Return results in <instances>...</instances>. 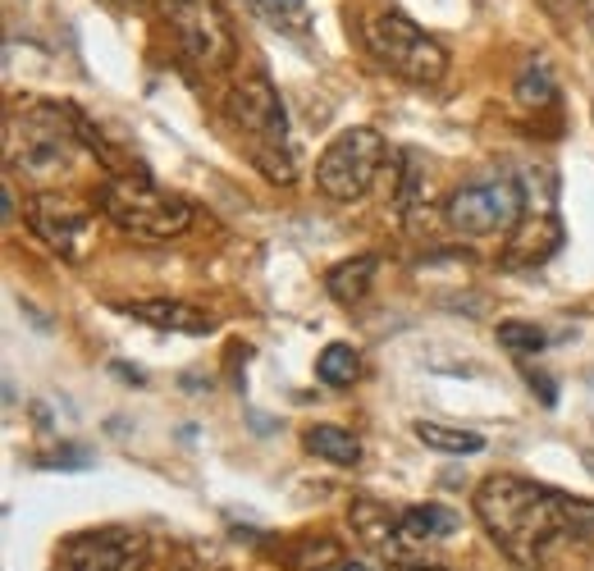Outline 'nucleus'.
<instances>
[{"mask_svg":"<svg viewBox=\"0 0 594 571\" xmlns=\"http://www.w3.org/2000/svg\"><path fill=\"white\" fill-rule=\"evenodd\" d=\"M316 376H320V384H329V389L357 384V380H362V353H357L352 343H329L325 353L316 357Z\"/></svg>","mask_w":594,"mask_h":571,"instance_id":"obj_17","label":"nucleus"},{"mask_svg":"<svg viewBox=\"0 0 594 571\" xmlns=\"http://www.w3.org/2000/svg\"><path fill=\"white\" fill-rule=\"evenodd\" d=\"M83 142V110L55 101H18L5 115V161L33 183H55L69 174Z\"/></svg>","mask_w":594,"mask_h":571,"instance_id":"obj_2","label":"nucleus"},{"mask_svg":"<svg viewBox=\"0 0 594 571\" xmlns=\"http://www.w3.org/2000/svg\"><path fill=\"white\" fill-rule=\"evenodd\" d=\"M498 343L508 347V353H517V357H531V353H540V347L548 343V334L540 325H526V320H503L498 325Z\"/></svg>","mask_w":594,"mask_h":571,"instance_id":"obj_20","label":"nucleus"},{"mask_svg":"<svg viewBox=\"0 0 594 571\" xmlns=\"http://www.w3.org/2000/svg\"><path fill=\"white\" fill-rule=\"evenodd\" d=\"M380 165H384V138L376 128H347L316 161V188L329 202H362L376 188Z\"/></svg>","mask_w":594,"mask_h":571,"instance_id":"obj_7","label":"nucleus"},{"mask_svg":"<svg viewBox=\"0 0 594 571\" xmlns=\"http://www.w3.org/2000/svg\"><path fill=\"white\" fill-rule=\"evenodd\" d=\"M165 24L174 33V47L197 74L229 69L238 55V41L229 28V14L219 0H165Z\"/></svg>","mask_w":594,"mask_h":571,"instance_id":"obj_5","label":"nucleus"},{"mask_svg":"<svg viewBox=\"0 0 594 571\" xmlns=\"http://www.w3.org/2000/svg\"><path fill=\"white\" fill-rule=\"evenodd\" d=\"M138 567H142V548L115 531L74 535L64 544V571H138Z\"/></svg>","mask_w":594,"mask_h":571,"instance_id":"obj_10","label":"nucleus"},{"mask_svg":"<svg viewBox=\"0 0 594 571\" xmlns=\"http://www.w3.org/2000/svg\"><path fill=\"white\" fill-rule=\"evenodd\" d=\"M24 215H28V229L64 261L87 256V243H92V211L83 202L60 196V192H33L24 202Z\"/></svg>","mask_w":594,"mask_h":571,"instance_id":"obj_9","label":"nucleus"},{"mask_svg":"<svg viewBox=\"0 0 594 571\" xmlns=\"http://www.w3.org/2000/svg\"><path fill=\"white\" fill-rule=\"evenodd\" d=\"M476 517L485 535L521 567H535L558 540H581L594 531V503L535 485L521 475H490L476 490Z\"/></svg>","mask_w":594,"mask_h":571,"instance_id":"obj_1","label":"nucleus"},{"mask_svg":"<svg viewBox=\"0 0 594 571\" xmlns=\"http://www.w3.org/2000/svg\"><path fill=\"white\" fill-rule=\"evenodd\" d=\"M412 434L421 439L426 448L448 453V457H476V453H485V434H476V430H453V426H439V421H416Z\"/></svg>","mask_w":594,"mask_h":571,"instance_id":"obj_16","label":"nucleus"},{"mask_svg":"<svg viewBox=\"0 0 594 571\" xmlns=\"http://www.w3.org/2000/svg\"><path fill=\"white\" fill-rule=\"evenodd\" d=\"M41 467H92V453H83V448H60L51 457H41Z\"/></svg>","mask_w":594,"mask_h":571,"instance_id":"obj_23","label":"nucleus"},{"mask_svg":"<svg viewBox=\"0 0 594 571\" xmlns=\"http://www.w3.org/2000/svg\"><path fill=\"white\" fill-rule=\"evenodd\" d=\"M563 248V225L554 211L544 215H521L517 229L503 248V270H526V266H544L548 256Z\"/></svg>","mask_w":594,"mask_h":571,"instance_id":"obj_11","label":"nucleus"},{"mask_svg":"<svg viewBox=\"0 0 594 571\" xmlns=\"http://www.w3.org/2000/svg\"><path fill=\"white\" fill-rule=\"evenodd\" d=\"M526 215V192L521 183L513 179H485V183H467L448 196L444 206V219L467 233V238H480V233H498V229H517V219Z\"/></svg>","mask_w":594,"mask_h":571,"instance_id":"obj_8","label":"nucleus"},{"mask_svg":"<svg viewBox=\"0 0 594 571\" xmlns=\"http://www.w3.org/2000/svg\"><path fill=\"white\" fill-rule=\"evenodd\" d=\"M366 47L389 74L403 83H439L448 74V51L430 33H421L407 14H376L366 24Z\"/></svg>","mask_w":594,"mask_h":571,"instance_id":"obj_6","label":"nucleus"},{"mask_svg":"<svg viewBox=\"0 0 594 571\" xmlns=\"http://www.w3.org/2000/svg\"><path fill=\"white\" fill-rule=\"evenodd\" d=\"M517 101L526 105V110H544V105H554L558 101V87H554V74H548V64H526V69L517 74Z\"/></svg>","mask_w":594,"mask_h":571,"instance_id":"obj_18","label":"nucleus"},{"mask_svg":"<svg viewBox=\"0 0 594 571\" xmlns=\"http://www.w3.org/2000/svg\"><path fill=\"white\" fill-rule=\"evenodd\" d=\"M119 312L134 316V320H147L151 329H174V334H192V339H202L215 329V316H206L202 306H192V302H174V297L119 302Z\"/></svg>","mask_w":594,"mask_h":571,"instance_id":"obj_12","label":"nucleus"},{"mask_svg":"<svg viewBox=\"0 0 594 571\" xmlns=\"http://www.w3.org/2000/svg\"><path fill=\"white\" fill-rule=\"evenodd\" d=\"M462 525L457 512H448L444 503H416V508L399 512V535H407L412 544H430V540H448Z\"/></svg>","mask_w":594,"mask_h":571,"instance_id":"obj_13","label":"nucleus"},{"mask_svg":"<svg viewBox=\"0 0 594 571\" xmlns=\"http://www.w3.org/2000/svg\"><path fill=\"white\" fill-rule=\"evenodd\" d=\"M343 571H370L366 562H343Z\"/></svg>","mask_w":594,"mask_h":571,"instance_id":"obj_25","label":"nucleus"},{"mask_svg":"<svg viewBox=\"0 0 594 571\" xmlns=\"http://www.w3.org/2000/svg\"><path fill=\"white\" fill-rule=\"evenodd\" d=\"M97 206L105 219H115L124 233L134 238H179L192 229V202H184L179 192H165L161 183H151L147 174H110L97 192Z\"/></svg>","mask_w":594,"mask_h":571,"instance_id":"obj_3","label":"nucleus"},{"mask_svg":"<svg viewBox=\"0 0 594 571\" xmlns=\"http://www.w3.org/2000/svg\"><path fill=\"white\" fill-rule=\"evenodd\" d=\"M252 10L266 18L275 28H289V33H306V0H252Z\"/></svg>","mask_w":594,"mask_h":571,"instance_id":"obj_19","label":"nucleus"},{"mask_svg":"<svg viewBox=\"0 0 594 571\" xmlns=\"http://www.w3.org/2000/svg\"><path fill=\"white\" fill-rule=\"evenodd\" d=\"M376 270H380V261L376 256H352V261H343V266H334L325 275V289H329V297L334 302H362L366 293H370V279H376Z\"/></svg>","mask_w":594,"mask_h":571,"instance_id":"obj_15","label":"nucleus"},{"mask_svg":"<svg viewBox=\"0 0 594 571\" xmlns=\"http://www.w3.org/2000/svg\"><path fill=\"white\" fill-rule=\"evenodd\" d=\"M540 10L554 18L558 33H581L585 28V0H540Z\"/></svg>","mask_w":594,"mask_h":571,"instance_id":"obj_21","label":"nucleus"},{"mask_svg":"<svg viewBox=\"0 0 594 571\" xmlns=\"http://www.w3.org/2000/svg\"><path fill=\"white\" fill-rule=\"evenodd\" d=\"M110 5H138V0H110Z\"/></svg>","mask_w":594,"mask_h":571,"instance_id":"obj_27","label":"nucleus"},{"mask_svg":"<svg viewBox=\"0 0 594 571\" xmlns=\"http://www.w3.org/2000/svg\"><path fill=\"white\" fill-rule=\"evenodd\" d=\"M526 384H531L535 393H540V403L544 407H558V389H554V380L544 376V370H535V366H526Z\"/></svg>","mask_w":594,"mask_h":571,"instance_id":"obj_22","label":"nucleus"},{"mask_svg":"<svg viewBox=\"0 0 594 571\" xmlns=\"http://www.w3.org/2000/svg\"><path fill=\"white\" fill-rule=\"evenodd\" d=\"M302 444L312 457H320V462H334V467H357L362 462V444L343 426H312L302 434Z\"/></svg>","mask_w":594,"mask_h":571,"instance_id":"obj_14","label":"nucleus"},{"mask_svg":"<svg viewBox=\"0 0 594 571\" xmlns=\"http://www.w3.org/2000/svg\"><path fill=\"white\" fill-rule=\"evenodd\" d=\"M115 376H119V380H128V384H147V376H142V370H134L128 361H115Z\"/></svg>","mask_w":594,"mask_h":571,"instance_id":"obj_24","label":"nucleus"},{"mask_svg":"<svg viewBox=\"0 0 594 571\" xmlns=\"http://www.w3.org/2000/svg\"><path fill=\"white\" fill-rule=\"evenodd\" d=\"M412 571H448V567H412Z\"/></svg>","mask_w":594,"mask_h":571,"instance_id":"obj_26","label":"nucleus"},{"mask_svg":"<svg viewBox=\"0 0 594 571\" xmlns=\"http://www.w3.org/2000/svg\"><path fill=\"white\" fill-rule=\"evenodd\" d=\"M229 115L233 124L252 138L248 156L270 174L275 183H293V156H289V115L283 101L270 87L266 74H248L243 83L229 92Z\"/></svg>","mask_w":594,"mask_h":571,"instance_id":"obj_4","label":"nucleus"}]
</instances>
